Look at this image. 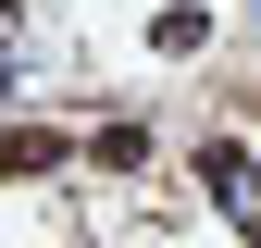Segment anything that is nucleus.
<instances>
[{
  "instance_id": "f257e3e1",
  "label": "nucleus",
  "mask_w": 261,
  "mask_h": 248,
  "mask_svg": "<svg viewBox=\"0 0 261 248\" xmlns=\"http://www.w3.org/2000/svg\"><path fill=\"white\" fill-rule=\"evenodd\" d=\"M38 186V174H62V137H50V124H0V186Z\"/></svg>"
},
{
  "instance_id": "f03ea898",
  "label": "nucleus",
  "mask_w": 261,
  "mask_h": 248,
  "mask_svg": "<svg viewBox=\"0 0 261 248\" xmlns=\"http://www.w3.org/2000/svg\"><path fill=\"white\" fill-rule=\"evenodd\" d=\"M149 50H212V0H162V13H149Z\"/></svg>"
},
{
  "instance_id": "7ed1b4c3",
  "label": "nucleus",
  "mask_w": 261,
  "mask_h": 248,
  "mask_svg": "<svg viewBox=\"0 0 261 248\" xmlns=\"http://www.w3.org/2000/svg\"><path fill=\"white\" fill-rule=\"evenodd\" d=\"M87 162H100V174H137V162H149V124H100V137H87Z\"/></svg>"
},
{
  "instance_id": "20e7f679",
  "label": "nucleus",
  "mask_w": 261,
  "mask_h": 248,
  "mask_svg": "<svg viewBox=\"0 0 261 248\" xmlns=\"http://www.w3.org/2000/svg\"><path fill=\"white\" fill-rule=\"evenodd\" d=\"M199 186H212V199H237V186H249V149H237V137H199Z\"/></svg>"
}]
</instances>
